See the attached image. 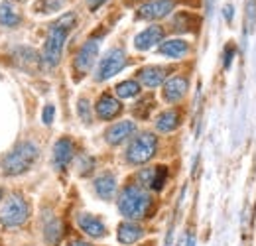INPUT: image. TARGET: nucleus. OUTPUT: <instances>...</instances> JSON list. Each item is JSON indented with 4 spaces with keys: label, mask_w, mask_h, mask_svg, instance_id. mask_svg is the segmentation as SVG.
<instances>
[{
    "label": "nucleus",
    "mask_w": 256,
    "mask_h": 246,
    "mask_svg": "<svg viewBox=\"0 0 256 246\" xmlns=\"http://www.w3.org/2000/svg\"><path fill=\"white\" fill-rule=\"evenodd\" d=\"M73 26H75V14L73 12L64 14L58 22H54V26L50 28V34H48L46 46H44V62H46V65L54 67V65L60 63L65 38H67V34Z\"/></svg>",
    "instance_id": "obj_1"
},
{
    "label": "nucleus",
    "mask_w": 256,
    "mask_h": 246,
    "mask_svg": "<svg viewBox=\"0 0 256 246\" xmlns=\"http://www.w3.org/2000/svg\"><path fill=\"white\" fill-rule=\"evenodd\" d=\"M150 205H152V199L148 191L142 189V185H128L118 197V211L130 220L148 215Z\"/></svg>",
    "instance_id": "obj_2"
},
{
    "label": "nucleus",
    "mask_w": 256,
    "mask_h": 246,
    "mask_svg": "<svg viewBox=\"0 0 256 246\" xmlns=\"http://www.w3.org/2000/svg\"><path fill=\"white\" fill-rule=\"evenodd\" d=\"M38 146L32 144V142H22L14 152L4 158L2 162V172L6 176H20L24 172H28L34 166V162L38 160Z\"/></svg>",
    "instance_id": "obj_3"
},
{
    "label": "nucleus",
    "mask_w": 256,
    "mask_h": 246,
    "mask_svg": "<svg viewBox=\"0 0 256 246\" xmlns=\"http://www.w3.org/2000/svg\"><path fill=\"white\" fill-rule=\"evenodd\" d=\"M158 150V140L154 134L150 132H144V134H138L126 150V160L134 166H142L146 164L148 160H152L154 154Z\"/></svg>",
    "instance_id": "obj_4"
},
{
    "label": "nucleus",
    "mask_w": 256,
    "mask_h": 246,
    "mask_svg": "<svg viewBox=\"0 0 256 246\" xmlns=\"http://www.w3.org/2000/svg\"><path fill=\"white\" fill-rule=\"evenodd\" d=\"M30 207L20 195H12L6 199V203L0 209V222L6 226H20L28 220Z\"/></svg>",
    "instance_id": "obj_5"
},
{
    "label": "nucleus",
    "mask_w": 256,
    "mask_h": 246,
    "mask_svg": "<svg viewBox=\"0 0 256 246\" xmlns=\"http://www.w3.org/2000/svg\"><path fill=\"white\" fill-rule=\"evenodd\" d=\"M126 67V54L118 48H112L110 52L104 54V58L98 63L96 69V81H106L110 77H114L116 73H120Z\"/></svg>",
    "instance_id": "obj_6"
},
{
    "label": "nucleus",
    "mask_w": 256,
    "mask_h": 246,
    "mask_svg": "<svg viewBox=\"0 0 256 246\" xmlns=\"http://www.w3.org/2000/svg\"><path fill=\"white\" fill-rule=\"evenodd\" d=\"M174 6H176L174 0H152L144 6H140L138 18H142V20H160L174 10Z\"/></svg>",
    "instance_id": "obj_7"
},
{
    "label": "nucleus",
    "mask_w": 256,
    "mask_h": 246,
    "mask_svg": "<svg viewBox=\"0 0 256 246\" xmlns=\"http://www.w3.org/2000/svg\"><path fill=\"white\" fill-rule=\"evenodd\" d=\"M96 56H98V42L96 40L85 42V46L79 50V54L75 58V71L77 73H87L93 67Z\"/></svg>",
    "instance_id": "obj_8"
},
{
    "label": "nucleus",
    "mask_w": 256,
    "mask_h": 246,
    "mask_svg": "<svg viewBox=\"0 0 256 246\" xmlns=\"http://www.w3.org/2000/svg\"><path fill=\"white\" fill-rule=\"evenodd\" d=\"M134 132H136V124L132 122V120H120V122L112 124V126L106 130L104 140H106L108 144L116 146V144H122L126 138H130Z\"/></svg>",
    "instance_id": "obj_9"
},
{
    "label": "nucleus",
    "mask_w": 256,
    "mask_h": 246,
    "mask_svg": "<svg viewBox=\"0 0 256 246\" xmlns=\"http://www.w3.org/2000/svg\"><path fill=\"white\" fill-rule=\"evenodd\" d=\"M95 108H96V114H98L100 120H112L116 114H120L122 104H120L114 96H110V94H102V96L96 100Z\"/></svg>",
    "instance_id": "obj_10"
},
{
    "label": "nucleus",
    "mask_w": 256,
    "mask_h": 246,
    "mask_svg": "<svg viewBox=\"0 0 256 246\" xmlns=\"http://www.w3.org/2000/svg\"><path fill=\"white\" fill-rule=\"evenodd\" d=\"M162 38H164V28H162V26H148L146 30L140 32V34L136 36L134 46H136V50L146 52V50L154 48L158 42H162Z\"/></svg>",
    "instance_id": "obj_11"
},
{
    "label": "nucleus",
    "mask_w": 256,
    "mask_h": 246,
    "mask_svg": "<svg viewBox=\"0 0 256 246\" xmlns=\"http://www.w3.org/2000/svg\"><path fill=\"white\" fill-rule=\"evenodd\" d=\"M188 92V79L186 77H172L170 81H166L164 85V98L168 102H178L186 96Z\"/></svg>",
    "instance_id": "obj_12"
},
{
    "label": "nucleus",
    "mask_w": 256,
    "mask_h": 246,
    "mask_svg": "<svg viewBox=\"0 0 256 246\" xmlns=\"http://www.w3.org/2000/svg\"><path fill=\"white\" fill-rule=\"evenodd\" d=\"M71 160H73V142L67 138L58 140L54 146V166L58 170H65Z\"/></svg>",
    "instance_id": "obj_13"
},
{
    "label": "nucleus",
    "mask_w": 256,
    "mask_h": 246,
    "mask_svg": "<svg viewBox=\"0 0 256 246\" xmlns=\"http://www.w3.org/2000/svg\"><path fill=\"white\" fill-rule=\"evenodd\" d=\"M77 222H79V228H81L85 234H89L91 238H100V236H104V232H106L104 224H102L96 216L89 215V213H81V215L77 216Z\"/></svg>",
    "instance_id": "obj_14"
},
{
    "label": "nucleus",
    "mask_w": 256,
    "mask_h": 246,
    "mask_svg": "<svg viewBox=\"0 0 256 246\" xmlns=\"http://www.w3.org/2000/svg\"><path fill=\"white\" fill-rule=\"evenodd\" d=\"M95 191H96V195H98L100 199H104V201L112 199L114 193H116V180H114V176H112V174H102V176H98L95 180Z\"/></svg>",
    "instance_id": "obj_15"
},
{
    "label": "nucleus",
    "mask_w": 256,
    "mask_h": 246,
    "mask_svg": "<svg viewBox=\"0 0 256 246\" xmlns=\"http://www.w3.org/2000/svg\"><path fill=\"white\" fill-rule=\"evenodd\" d=\"M188 52H190V46H188V42H184V40H168V42L162 44V48H160L162 56L172 58V60H180V58H184Z\"/></svg>",
    "instance_id": "obj_16"
},
{
    "label": "nucleus",
    "mask_w": 256,
    "mask_h": 246,
    "mask_svg": "<svg viewBox=\"0 0 256 246\" xmlns=\"http://www.w3.org/2000/svg\"><path fill=\"white\" fill-rule=\"evenodd\" d=\"M44 236H46V242L50 246L60 244V240L64 236V226H62V222L56 216H50L46 220V224H44Z\"/></svg>",
    "instance_id": "obj_17"
},
{
    "label": "nucleus",
    "mask_w": 256,
    "mask_h": 246,
    "mask_svg": "<svg viewBox=\"0 0 256 246\" xmlns=\"http://www.w3.org/2000/svg\"><path fill=\"white\" fill-rule=\"evenodd\" d=\"M142 234H144V230L136 222H122L118 226V240L122 244H134V242H138L142 238Z\"/></svg>",
    "instance_id": "obj_18"
},
{
    "label": "nucleus",
    "mask_w": 256,
    "mask_h": 246,
    "mask_svg": "<svg viewBox=\"0 0 256 246\" xmlns=\"http://www.w3.org/2000/svg\"><path fill=\"white\" fill-rule=\"evenodd\" d=\"M164 79H166V69H162V67H144V69L140 71V81H142V85H146V87H150V89L162 85Z\"/></svg>",
    "instance_id": "obj_19"
},
{
    "label": "nucleus",
    "mask_w": 256,
    "mask_h": 246,
    "mask_svg": "<svg viewBox=\"0 0 256 246\" xmlns=\"http://www.w3.org/2000/svg\"><path fill=\"white\" fill-rule=\"evenodd\" d=\"M178 124H180V112L178 110H166L158 116L156 128L160 132H172V130L178 128Z\"/></svg>",
    "instance_id": "obj_20"
},
{
    "label": "nucleus",
    "mask_w": 256,
    "mask_h": 246,
    "mask_svg": "<svg viewBox=\"0 0 256 246\" xmlns=\"http://www.w3.org/2000/svg\"><path fill=\"white\" fill-rule=\"evenodd\" d=\"M0 24L2 26H8V28H14V26L20 24V16L14 12V8L8 2H2L0 4Z\"/></svg>",
    "instance_id": "obj_21"
},
{
    "label": "nucleus",
    "mask_w": 256,
    "mask_h": 246,
    "mask_svg": "<svg viewBox=\"0 0 256 246\" xmlns=\"http://www.w3.org/2000/svg\"><path fill=\"white\" fill-rule=\"evenodd\" d=\"M256 28V0H246L244 12V34H252Z\"/></svg>",
    "instance_id": "obj_22"
},
{
    "label": "nucleus",
    "mask_w": 256,
    "mask_h": 246,
    "mask_svg": "<svg viewBox=\"0 0 256 246\" xmlns=\"http://www.w3.org/2000/svg\"><path fill=\"white\" fill-rule=\"evenodd\" d=\"M140 92V85L136 83V81H122V83H118L116 85V94L120 96V98H132V96H136Z\"/></svg>",
    "instance_id": "obj_23"
},
{
    "label": "nucleus",
    "mask_w": 256,
    "mask_h": 246,
    "mask_svg": "<svg viewBox=\"0 0 256 246\" xmlns=\"http://www.w3.org/2000/svg\"><path fill=\"white\" fill-rule=\"evenodd\" d=\"M166 178H168V170H166V166L154 168V176H152V184H150V187L156 189V191H160L162 187H164V184H166Z\"/></svg>",
    "instance_id": "obj_24"
},
{
    "label": "nucleus",
    "mask_w": 256,
    "mask_h": 246,
    "mask_svg": "<svg viewBox=\"0 0 256 246\" xmlns=\"http://www.w3.org/2000/svg\"><path fill=\"white\" fill-rule=\"evenodd\" d=\"M77 110H79V116L85 124H91V104L87 98H79V104H77Z\"/></svg>",
    "instance_id": "obj_25"
},
{
    "label": "nucleus",
    "mask_w": 256,
    "mask_h": 246,
    "mask_svg": "<svg viewBox=\"0 0 256 246\" xmlns=\"http://www.w3.org/2000/svg\"><path fill=\"white\" fill-rule=\"evenodd\" d=\"M150 108H152V98H144V100H140L138 106L134 108V110H136L134 114H136L138 118H146L148 112H150Z\"/></svg>",
    "instance_id": "obj_26"
},
{
    "label": "nucleus",
    "mask_w": 256,
    "mask_h": 246,
    "mask_svg": "<svg viewBox=\"0 0 256 246\" xmlns=\"http://www.w3.org/2000/svg\"><path fill=\"white\" fill-rule=\"evenodd\" d=\"M54 116H56V106L54 104H46V108L42 112V120L46 124H52L54 122Z\"/></svg>",
    "instance_id": "obj_27"
},
{
    "label": "nucleus",
    "mask_w": 256,
    "mask_h": 246,
    "mask_svg": "<svg viewBox=\"0 0 256 246\" xmlns=\"http://www.w3.org/2000/svg\"><path fill=\"white\" fill-rule=\"evenodd\" d=\"M152 176H154V168H150V170H144V172H140V176H138V180H140V184L142 185H148L152 184Z\"/></svg>",
    "instance_id": "obj_28"
},
{
    "label": "nucleus",
    "mask_w": 256,
    "mask_h": 246,
    "mask_svg": "<svg viewBox=\"0 0 256 246\" xmlns=\"http://www.w3.org/2000/svg\"><path fill=\"white\" fill-rule=\"evenodd\" d=\"M232 58H234V48H232V46H226V48H224V69L230 67Z\"/></svg>",
    "instance_id": "obj_29"
},
{
    "label": "nucleus",
    "mask_w": 256,
    "mask_h": 246,
    "mask_svg": "<svg viewBox=\"0 0 256 246\" xmlns=\"http://www.w3.org/2000/svg\"><path fill=\"white\" fill-rule=\"evenodd\" d=\"M223 14H224V20H226V22H232V16H234V8H232L230 4H226V6H224V10H223Z\"/></svg>",
    "instance_id": "obj_30"
},
{
    "label": "nucleus",
    "mask_w": 256,
    "mask_h": 246,
    "mask_svg": "<svg viewBox=\"0 0 256 246\" xmlns=\"http://www.w3.org/2000/svg\"><path fill=\"white\" fill-rule=\"evenodd\" d=\"M172 242H174V222H172L170 228H168V234H166V242H164V246H172Z\"/></svg>",
    "instance_id": "obj_31"
},
{
    "label": "nucleus",
    "mask_w": 256,
    "mask_h": 246,
    "mask_svg": "<svg viewBox=\"0 0 256 246\" xmlns=\"http://www.w3.org/2000/svg\"><path fill=\"white\" fill-rule=\"evenodd\" d=\"M102 2H106V0H87V4H89V8H91V10H96Z\"/></svg>",
    "instance_id": "obj_32"
},
{
    "label": "nucleus",
    "mask_w": 256,
    "mask_h": 246,
    "mask_svg": "<svg viewBox=\"0 0 256 246\" xmlns=\"http://www.w3.org/2000/svg\"><path fill=\"white\" fill-rule=\"evenodd\" d=\"M186 246H195V236H193L192 232L188 234V244H186Z\"/></svg>",
    "instance_id": "obj_33"
},
{
    "label": "nucleus",
    "mask_w": 256,
    "mask_h": 246,
    "mask_svg": "<svg viewBox=\"0 0 256 246\" xmlns=\"http://www.w3.org/2000/svg\"><path fill=\"white\" fill-rule=\"evenodd\" d=\"M69 246H93V244H89V242H81V240H75V242H71Z\"/></svg>",
    "instance_id": "obj_34"
},
{
    "label": "nucleus",
    "mask_w": 256,
    "mask_h": 246,
    "mask_svg": "<svg viewBox=\"0 0 256 246\" xmlns=\"http://www.w3.org/2000/svg\"><path fill=\"white\" fill-rule=\"evenodd\" d=\"M0 199H2V191H0Z\"/></svg>",
    "instance_id": "obj_35"
}]
</instances>
